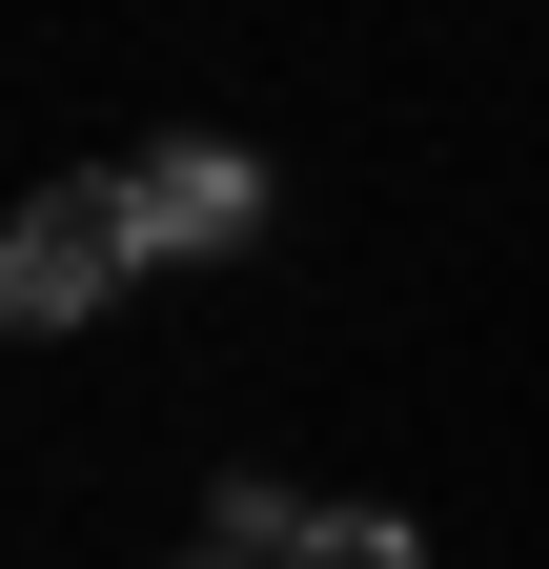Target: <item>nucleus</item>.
Returning <instances> with one entry per match:
<instances>
[{
  "mask_svg": "<svg viewBox=\"0 0 549 569\" xmlns=\"http://www.w3.org/2000/svg\"><path fill=\"white\" fill-rule=\"evenodd\" d=\"M122 264H143L122 163H61V183H21V224H0V326H21V346L102 326V306H122Z\"/></svg>",
  "mask_w": 549,
  "mask_h": 569,
  "instance_id": "nucleus-1",
  "label": "nucleus"
},
{
  "mask_svg": "<svg viewBox=\"0 0 549 569\" xmlns=\"http://www.w3.org/2000/svg\"><path fill=\"white\" fill-rule=\"evenodd\" d=\"M306 488H264V468H224V488H203V549H224V569H306Z\"/></svg>",
  "mask_w": 549,
  "mask_h": 569,
  "instance_id": "nucleus-3",
  "label": "nucleus"
},
{
  "mask_svg": "<svg viewBox=\"0 0 549 569\" xmlns=\"http://www.w3.org/2000/svg\"><path fill=\"white\" fill-rule=\"evenodd\" d=\"M183 569H224V549H183Z\"/></svg>",
  "mask_w": 549,
  "mask_h": 569,
  "instance_id": "nucleus-5",
  "label": "nucleus"
},
{
  "mask_svg": "<svg viewBox=\"0 0 549 569\" xmlns=\"http://www.w3.org/2000/svg\"><path fill=\"white\" fill-rule=\"evenodd\" d=\"M306 569H428V529H407V509H326V529H306Z\"/></svg>",
  "mask_w": 549,
  "mask_h": 569,
  "instance_id": "nucleus-4",
  "label": "nucleus"
},
{
  "mask_svg": "<svg viewBox=\"0 0 549 569\" xmlns=\"http://www.w3.org/2000/svg\"><path fill=\"white\" fill-rule=\"evenodd\" d=\"M122 203H143V264H244L264 224H286V183H264L244 142H203V122L122 142Z\"/></svg>",
  "mask_w": 549,
  "mask_h": 569,
  "instance_id": "nucleus-2",
  "label": "nucleus"
}]
</instances>
